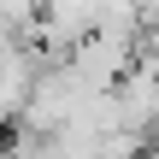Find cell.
Returning a JSON list of instances; mask_svg holds the SVG:
<instances>
[{
	"instance_id": "cell-1",
	"label": "cell",
	"mask_w": 159,
	"mask_h": 159,
	"mask_svg": "<svg viewBox=\"0 0 159 159\" xmlns=\"http://www.w3.org/2000/svg\"><path fill=\"white\" fill-rule=\"evenodd\" d=\"M41 71V47L24 35H0V124L24 112V94Z\"/></svg>"
}]
</instances>
